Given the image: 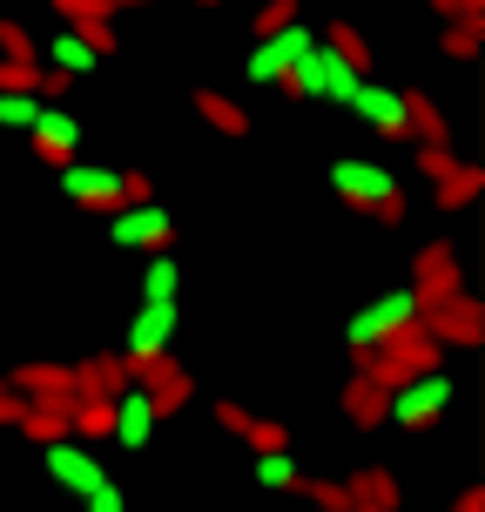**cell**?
I'll list each match as a JSON object with an SVG mask.
<instances>
[{
	"instance_id": "6da1fadb",
	"label": "cell",
	"mask_w": 485,
	"mask_h": 512,
	"mask_svg": "<svg viewBox=\"0 0 485 512\" xmlns=\"http://www.w3.org/2000/svg\"><path fill=\"white\" fill-rule=\"evenodd\" d=\"M331 189L358 209V216L384 223V230H398V223L411 216L405 189H398V176H391L384 162H358V155H344V162H331Z\"/></svg>"
},
{
	"instance_id": "7a4b0ae2",
	"label": "cell",
	"mask_w": 485,
	"mask_h": 512,
	"mask_svg": "<svg viewBox=\"0 0 485 512\" xmlns=\"http://www.w3.org/2000/svg\"><path fill=\"white\" fill-rule=\"evenodd\" d=\"M445 405H452V378L445 371H418V378H405L398 391H391V425H405V432H432L438 418H445Z\"/></svg>"
},
{
	"instance_id": "3957f363",
	"label": "cell",
	"mask_w": 485,
	"mask_h": 512,
	"mask_svg": "<svg viewBox=\"0 0 485 512\" xmlns=\"http://www.w3.org/2000/svg\"><path fill=\"white\" fill-rule=\"evenodd\" d=\"M128 371H135V391H142V398L155 405V418H176V411L196 398V371H189V364H176L169 351H155V358H135Z\"/></svg>"
},
{
	"instance_id": "277c9868",
	"label": "cell",
	"mask_w": 485,
	"mask_h": 512,
	"mask_svg": "<svg viewBox=\"0 0 485 512\" xmlns=\"http://www.w3.org/2000/svg\"><path fill=\"white\" fill-rule=\"evenodd\" d=\"M418 317V297L411 290H391V297H378V304H364L351 324H344V344H351V364H364L371 351H378L384 337L398 331V324H411Z\"/></svg>"
},
{
	"instance_id": "5b68a950",
	"label": "cell",
	"mask_w": 485,
	"mask_h": 512,
	"mask_svg": "<svg viewBox=\"0 0 485 512\" xmlns=\"http://www.w3.org/2000/svg\"><path fill=\"white\" fill-rule=\"evenodd\" d=\"M418 324L445 344V351H479L485 344V297H445V304H425L418 310Z\"/></svg>"
},
{
	"instance_id": "8992f818",
	"label": "cell",
	"mask_w": 485,
	"mask_h": 512,
	"mask_svg": "<svg viewBox=\"0 0 485 512\" xmlns=\"http://www.w3.org/2000/svg\"><path fill=\"white\" fill-rule=\"evenodd\" d=\"M108 243L149 256V250H169V243H176V223H169L162 203H122L115 216H108Z\"/></svg>"
},
{
	"instance_id": "52a82bcc",
	"label": "cell",
	"mask_w": 485,
	"mask_h": 512,
	"mask_svg": "<svg viewBox=\"0 0 485 512\" xmlns=\"http://www.w3.org/2000/svg\"><path fill=\"white\" fill-rule=\"evenodd\" d=\"M465 290V263L452 243H425V250L411 256V297H418V310L425 304H445V297H459Z\"/></svg>"
},
{
	"instance_id": "ba28073f",
	"label": "cell",
	"mask_w": 485,
	"mask_h": 512,
	"mask_svg": "<svg viewBox=\"0 0 485 512\" xmlns=\"http://www.w3.org/2000/svg\"><path fill=\"white\" fill-rule=\"evenodd\" d=\"M351 115H358V122H371L384 135V142H411V122H405V95H398V88H384V81H371L364 75L358 88H351Z\"/></svg>"
},
{
	"instance_id": "9c48e42d",
	"label": "cell",
	"mask_w": 485,
	"mask_h": 512,
	"mask_svg": "<svg viewBox=\"0 0 485 512\" xmlns=\"http://www.w3.org/2000/svg\"><path fill=\"white\" fill-rule=\"evenodd\" d=\"M41 459H48V479H54L61 492H75V499H88V492L108 479L102 459H95L81 438H54V445H41Z\"/></svg>"
},
{
	"instance_id": "30bf717a",
	"label": "cell",
	"mask_w": 485,
	"mask_h": 512,
	"mask_svg": "<svg viewBox=\"0 0 485 512\" xmlns=\"http://www.w3.org/2000/svg\"><path fill=\"white\" fill-rule=\"evenodd\" d=\"M61 196L88 216H115L122 209V176L115 169H88V162H61Z\"/></svg>"
},
{
	"instance_id": "8fae6325",
	"label": "cell",
	"mask_w": 485,
	"mask_h": 512,
	"mask_svg": "<svg viewBox=\"0 0 485 512\" xmlns=\"http://www.w3.org/2000/svg\"><path fill=\"white\" fill-rule=\"evenodd\" d=\"M317 48V34H310V27H277V34H256V48H250V81H263V88H270V81L283 75V68H290V61H297V54H310Z\"/></svg>"
},
{
	"instance_id": "7c38bea8",
	"label": "cell",
	"mask_w": 485,
	"mask_h": 512,
	"mask_svg": "<svg viewBox=\"0 0 485 512\" xmlns=\"http://www.w3.org/2000/svg\"><path fill=\"white\" fill-rule=\"evenodd\" d=\"M34 155L48 162V169H61V162H75V149H81V122L68 115V102H41V115H34Z\"/></svg>"
},
{
	"instance_id": "4fadbf2b",
	"label": "cell",
	"mask_w": 485,
	"mask_h": 512,
	"mask_svg": "<svg viewBox=\"0 0 485 512\" xmlns=\"http://www.w3.org/2000/svg\"><path fill=\"white\" fill-rule=\"evenodd\" d=\"M169 337H176V304H142L128 317V351L122 358H155V351H169Z\"/></svg>"
},
{
	"instance_id": "5bb4252c",
	"label": "cell",
	"mask_w": 485,
	"mask_h": 512,
	"mask_svg": "<svg viewBox=\"0 0 485 512\" xmlns=\"http://www.w3.org/2000/svg\"><path fill=\"white\" fill-rule=\"evenodd\" d=\"M128 384H135V371H128V358H115V351H95V358L75 364V391L81 398H122Z\"/></svg>"
},
{
	"instance_id": "9a60e30c",
	"label": "cell",
	"mask_w": 485,
	"mask_h": 512,
	"mask_svg": "<svg viewBox=\"0 0 485 512\" xmlns=\"http://www.w3.org/2000/svg\"><path fill=\"white\" fill-rule=\"evenodd\" d=\"M155 425H162V418H155V405L135 391V384H128L122 398H115V432H108V438H115V445H128V452H142V445L155 438Z\"/></svg>"
},
{
	"instance_id": "2e32d148",
	"label": "cell",
	"mask_w": 485,
	"mask_h": 512,
	"mask_svg": "<svg viewBox=\"0 0 485 512\" xmlns=\"http://www.w3.org/2000/svg\"><path fill=\"white\" fill-rule=\"evenodd\" d=\"M68 405H75V391L27 398V411H21V425H14V432H27L34 445H54V438H68Z\"/></svg>"
},
{
	"instance_id": "e0dca14e",
	"label": "cell",
	"mask_w": 485,
	"mask_h": 512,
	"mask_svg": "<svg viewBox=\"0 0 485 512\" xmlns=\"http://www.w3.org/2000/svg\"><path fill=\"white\" fill-rule=\"evenodd\" d=\"M344 492H351V512H398V479L384 465H358L344 479Z\"/></svg>"
},
{
	"instance_id": "ac0fdd59",
	"label": "cell",
	"mask_w": 485,
	"mask_h": 512,
	"mask_svg": "<svg viewBox=\"0 0 485 512\" xmlns=\"http://www.w3.org/2000/svg\"><path fill=\"white\" fill-rule=\"evenodd\" d=\"M337 405H344V418H351L358 432H378L384 411H391V391H384V384H371V378L358 371V378L344 384V398H337Z\"/></svg>"
},
{
	"instance_id": "d6986e66",
	"label": "cell",
	"mask_w": 485,
	"mask_h": 512,
	"mask_svg": "<svg viewBox=\"0 0 485 512\" xmlns=\"http://www.w3.org/2000/svg\"><path fill=\"white\" fill-rule=\"evenodd\" d=\"M7 384L21 398H54V391H75V364H54V358H34L21 371H7Z\"/></svg>"
},
{
	"instance_id": "ffe728a7",
	"label": "cell",
	"mask_w": 485,
	"mask_h": 512,
	"mask_svg": "<svg viewBox=\"0 0 485 512\" xmlns=\"http://www.w3.org/2000/svg\"><path fill=\"white\" fill-rule=\"evenodd\" d=\"M115 432V398H81L68 405V438H81V445H95V438Z\"/></svg>"
},
{
	"instance_id": "44dd1931",
	"label": "cell",
	"mask_w": 485,
	"mask_h": 512,
	"mask_svg": "<svg viewBox=\"0 0 485 512\" xmlns=\"http://www.w3.org/2000/svg\"><path fill=\"white\" fill-rule=\"evenodd\" d=\"M405 95V122H411V142H452V122L438 115V102L425 88H398Z\"/></svg>"
},
{
	"instance_id": "7402d4cb",
	"label": "cell",
	"mask_w": 485,
	"mask_h": 512,
	"mask_svg": "<svg viewBox=\"0 0 485 512\" xmlns=\"http://www.w3.org/2000/svg\"><path fill=\"white\" fill-rule=\"evenodd\" d=\"M485 48V14H452V21L438 27V54H452V61H479Z\"/></svg>"
},
{
	"instance_id": "603a6c76",
	"label": "cell",
	"mask_w": 485,
	"mask_h": 512,
	"mask_svg": "<svg viewBox=\"0 0 485 512\" xmlns=\"http://www.w3.org/2000/svg\"><path fill=\"white\" fill-rule=\"evenodd\" d=\"M196 115H203L216 135H250V115H243V102H230L223 88H196Z\"/></svg>"
},
{
	"instance_id": "cb8c5ba5",
	"label": "cell",
	"mask_w": 485,
	"mask_h": 512,
	"mask_svg": "<svg viewBox=\"0 0 485 512\" xmlns=\"http://www.w3.org/2000/svg\"><path fill=\"white\" fill-rule=\"evenodd\" d=\"M479 189H485V169H479V162H459L452 176H438L432 203L438 209H472V203H479Z\"/></svg>"
},
{
	"instance_id": "d4e9b609",
	"label": "cell",
	"mask_w": 485,
	"mask_h": 512,
	"mask_svg": "<svg viewBox=\"0 0 485 512\" xmlns=\"http://www.w3.org/2000/svg\"><path fill=\"white\" fill-rule=\"evenodd\" d=\"M41 61H54V68H68V75H75V81L88 75V68H102V54L88 48V41H81L75 27H61V34H54L48 48H41Z\"/></svg>"
},
{
	"instance_id": "484cf974",
	"label": "cell",
	"mask_w": 485,
	"mask_h": 512,
	"mask_svg": "<svg viewBox=\"0 0 485 512\" xmlns=\"http://www.w3.org/2000/svg\"><path fill=\"white\" fill-rule=\"evenodd\" d=\"M176 283H182L176 256H169V250H149V270H142V304H176Z\"/></svg>"
},
{
	"instance_id": "4316f807",
	"label": "cell",
	"mask_w": 485,
	"mask_h": 512,
	"mask_svg": "<svg viewBox=\"0 0 485 512\" xmlns=\"http://www.w3.org/2000/svg\"><path fill=\"white\" fill-rule=\"evenodd\" d=\"M256 486H263V492H290V486H297V459H290V445H283V452H256Z\"/></svg>"
},
{
	"instance_id": "83f0119b",
	"label": "cell",
	"mask_w": 485,
	"mask_h": 512,
	"mask_svg": "<svg viewBox=\"0 0 485 512\" xmlns=\"http://www.w3.org/2000/svg\"><path fill=\"white\" fill-rule=\"evenodd\" d=\"M324 48H337L344 61H351V68H358V75H371V41H364V34H358L351 21H331V34H324Z\"/></svg>"
},
{
	"instance_id": "f1b7e54d",
	"label": "cell",
	"mask_w": 485,
	"mask_h": 512,
	"mask_svg": "<svg viewBox=\"0 0 485 512\" xmlns=\"http://www.w3.org/2000/svg\"><path fill=\"white\" fill-rule=\"evenodd\" d=\"M243 438H250V452H283V445H290V425H283V418H256V411H250Z\"/></svg>"
},
{
	"instance_id": "f546056e",
	"label": "cell",
	"mask_w": 485,
	"mask_h": 512,
	"mask_svg": "<svg viewBox=\"0 0 485 512\" xmlns=\"http://www.w3.org/2000/svg\"><path fill=\"white\" fill-rule=\"evenodd\" d=\"M34 75H41V61H14V54H0V95H34Z\"/></svg>"
},
{
	"instance_id": "4dcf8cb0",
	"label": "cell",
	"mask_w": 485,
	"mask_h": 512,
	"mask_svg": "<svg viewBox=\"0 0 485 512\" xmlns=\"http://www.w3.org/2000/svg\"><path fill=\"white\" fill-rule=\"evenodd\" d=\"M48 7L68 27H81V21H115V0H48Z\"/></svg>"
},
{
	"instance_id": "1f68e13d",
	"label": "cell",
	"mask_w": 485,
	"mask_h": 512,
	"mask_svg": "<svg viewBox=\"0 0 485 512\" xmlns=\"http://www.w3.org/2000/svg\"><path fill=\"white\" fill-rule=\"evenodd\" d=\"M297 14H304V0H263L256 21H250V34H277V27H290Z\"/></svg>"
},
{
	"instance_id": "d6a6232c",
	"label": "cell",
	"mask_w": 485,
	"mask_h": 512,
	"mask_svg": "<svg viewBox=\"0 0 485 512\" xmlns=\"http://www.w3.org/2000/svg\"><path fill=\"white\" fill-rule=\"evenodd\" d=\"M68 95H75V75L54 68V61H41V75H34V102H68Z\"/></svg>"
},
{
	"instance_id": "836d02e7",
	"label": "cell",
	"mask_w": 485,
	"mask_h": 512,
	"mask_svg": "<svg viewBox=\"0 0 485 512\" xmlns=\"http://www.w3.org/2000/svg\"><path fill=\"white\" fill-rule=\"evenodd\" d=\"M459 169V155H452V142H418V176L438 182V176H452Z\"/></svg>"
},
{
	"instance_id": "e575fe53",
	"label": "cell",
	"mask_w": 485,
	"mask_h": 512,
	"mask_svg": "<svg viewBox=\"0 0 485 512\" xmlns=\"http://www.w3.org/2000/svg\"><path fill=\"white\" fill-rule=\"evenodd\" d=\"M0 54H14V61H41V41H34L21 21H0Z\"/></svg>"
},
{
	"instance_id": "d590c367",
	"label": "cell",
	"mask_w": 485,
	"mask_h": 512,
	"mask_svg": "<svg viewBox=\"0 0 485 512\" xmlns=\"http://www.w3.org/2000/svg\"><path fill=\"white\" fill-rule=\"evenodd\" d=\"M34 115H41L34 95H0V128H34Z\"/></svg>"
},
{
	"instance_id": "8d00e7d4",
	"label": "cell",
	"mask_w": 485,
	"mask_h": 512,
	"mask_svg": "<svg viewBox=\"0 0 485 512\" xmlns=\"http://www.w3.org/2000/svg\"><path fill=\"white\" fill-rule=\"evenodd\" d=\"M75 34H81V41H88V48H95V54H102V61H108V54H115V27H108V21H81Z\"/></svg>"
},
{
	"instance_id": "74e56055",
	"label": "cell",
	"mask_w": 485,
	"mask_h": 512,
	"mask_svg": "<svg viewBox=\"0 0 485 512\" xmlns=\"http://www.w3.org/2000/svg\"><path fill=\"white\" fill-rule=\"evenodd\" d=\"M216 425L243 438V425H250V405H236V398H216Z\"/></svg>"
},
{
	"instance_id": "f35d334b",
	"label": "cell",
	"mask_w": 485,
	"mask_h": 512,
	"mask_svg": "<svg viewBox=\"0 0 485 512\" xmlns=\"http://www.w3.org/2000/svg\"><path fill=\"white\" fill-rule=\"evenodd\" d=\"M122 203H155V182L142 169H122Z\"/></svg>"
},
{
	"instance_id": "ab89813d",
	"label": "cell",
	"mask_w": 485,
	"mask_h": 512,
	"mask_svg": "<svg viewBox=\"0 0 485 512\" xmlns=\"http://www.w3.org/2000/svg\"><path fill=\"white\" fill-rule=\"evenodd\" d=\"M21 411H27V398L14 384H0V425H21Z\"/></svg>"
},
{
	"instance_id": "60d3db41",
	"label": "cell",
	"mask_w": 485,
	"mask_h": 512,
	"mask_svg": "<svg viewBox=\"0 0 485 512\" xmlns=\"http://www.w3.org/2000/svg\"><path fill=\"white\" fill-rule=\"evenodd\" d=\"M438 21H452V14H485V0H425Z\"/></svg>"
},
{
	"instance_id": "b9f144b4",
	"label": "cell",
	"mask_w": 485,
	"mask_h": 512,
	"mask_svg": "<svg viewBox=\"0 0 485 512\" xmlns=\"http://www.w3.org/2000/svg\"><path fill=\"white\" fill-rule=\"evenodd\" d=\"M88 512H128V506H122V492H115V486L102 479V486L88 492Z\"/></svg>"
},
{
	"instance_id": "7bdbcfd3",
	"label": "cell",
	"mask_w": 485,
	"mask_h": 512,
	"mask_svg": "<svg viewBox=\"0 0 485 512\" xmlns=\"http://www.w3.org/2000/svg\"><path fill=\"white\" fill-rule=\"evenodd\" d=\"M452 512H485V492H479V486H465L459 499H452Z\"/></svg>"
},
{
	"instance_id": "ee69618b",
	"label": "cell",
	"mask_w": 485,
	"mask_h": 512,
	"mask_svg": "<svg viewBox=\"0 0 485 512\" xmlns=\"http://www.w3.org/2000/svg\"><path fill=\"white\" fill-rule=\"evenodd\" d=\"M122 7H155V0H115V14H122Z\"/></svg>"
},
{
	"instance_id": "f6af8a7d",
	"label": "cell",
	"mask_w": 485,
	"mask_h": 512,
	"mask_svg": "<svg viewBox=\"0 0 485 512\" xmlns=\"http://www.w3.org/2000/svg\"><path fill=\"white\" fill-rule=\"evenodd\" d=\"M196 7H223V0H196Z\"/></svg>"
},
{
	"instance_id": "bcb514c9",
	"label": "cell",
	"mask_w": 485,
	"mask_h": 512,
	"mask_svg": "<svg viewBox=\"0 0 485 512\" xmlns=\"http://www.w3.org/2000/svg\"><path fill=\"white\" fill-rule=\"evenodd\" d=\"M344 512H351V506H344Z\"/></svg>"
},
{
	"instance_id": "7dc6e473",
	"label": "cell",
	"mask_w": 485,
	"mask_h": 512,
	"mask_svg": "<svg viewBox=\"0 0 485 512\" xmlns=\"http://www.w3.org/2000/svg\"><path fill=\"white\" fill-rule=\"evenodd\" d=\"M0 384H7V378H0Z\"/></svg>"
}]
</instances>
